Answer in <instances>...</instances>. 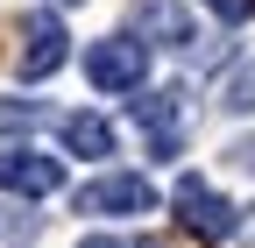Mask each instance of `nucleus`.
<instances>
[{"label": "nucleus", "instance_id": "1", "mask_svg": "<svg viewBox=\"0 0 255 248\" xmlns=\"http://www.w3.org/2000/svg\"><path fill=\"white\" fill-rule=\"evenodd\" d=\"M156 206V184L142 170H107V177H92L71 192V213H92V220H135V213Z\"/></svg>", "mask_w": 255, "mask_h": 248}, {"label": "nucleus", "instance_id": "2", "mask_svg": "<svg viewBox=\"0 0 255 248\" xmlns=\"http://www.w3.org/2000/svg\"><path fill=\"white\" fill-rule=\"evenodd\" d=\"M85 78L100 85V92H142L149 43L142 36H100V43H85Z\"/></svg>", "mask_w": 255, "mask_h": 248}, {"label": "nucleus", "instance_id": "3", "mask_svg": "<svg viewBox=\"0 0 255 248\" xmlns=\"http://www.w3.org/2000/svg\"><path fill=\"white\" fill-rule=\"evenodd\" d=\"M128 114H135V128H142V142H149L156 163H170L177 149H184V92H177V85H170V92H142Z\"/></svg>", "mask_w": 255, "mask_h": 248}, {"label": "nucleus", "instance_id": "4", "mask_svg": "<svg viewBox=\"0 0 255 248\" xmlns=\"http://www.w3.org/2000/svg\"><path fill=\"white\" fill-rule=\"evenodd\" d=\"M170 206H177V220H184L191 234H199V241H227V234L241 227V213H234L227 199H220V192H213L206 177H177Z\"/></svg>", "mask_w": 255, "mask_h": 248}, {"label": "nucleus", "instance_id": "5", "mask_svg": "<svg viewBox=\"0 0 255 248\" xmlns=\"http://www.w3.org/2000/svg\"><path fill=\"white\" fill-rule=\"evenodd\" d=\"M64 57H71V36H64V21L43 7V14H28L21 21V57H14V71L21 78H50Z\"/></svg>", "mask_w": 255, "mask_h": 248}, {"label": "nucleus", "instance_id": "6", "mask_svg": "<svg viewBox=\"0 0 255 248\" xmlns=\"http://www.w3.org/2000/svg\"><path fill=\"white\" fill-rule=\"evenodd\" d=\"M64 184V163L43 156V149H7L0 156V192H14V199H50Z\"/></svg>", "mask_w": 255, "mask_h": 248}, {"label": "nucleus", "instance_id": "7", "mask_svg": "<svg viewBox=\"0 0 255 248\" xmlns=\"http://www.w3.org/2000/svg\"><path fill=\"white\" fill-rule=\"evenodd\" d=\"M57 135L71 156H114V121H100V114H64Z\"/></svg>", "mask_w": 255, "mask_h": 248}, {"label": "nucleus", "instance_id": "8", "mask_svg": "<svg viewBox=\"0 0 255 248\" xmlns=\"http://www.w3.org/2000/svg\"><path fill=\"white\" fill-rule=\"evenodd\" d=\"M135 36H156V43L184 50V43H191V14L170 7V0H149V7H135Z\"/></svg>", "mask_w": 255, "mask_h": 248}, {"label": "nucleus", "instance_id": "9", "mask_svg": "<svg viewBox=\"0 0 255 248\" xmlns=\"http://www.w3.org/2000/svg\"><path fill=\"white\" fill-rule=\"evenodd\" d=\"M43 220L36 213H21V206H0V248H36Z\"/></svg>", "mask_w": 255, "mask_h": 248}, {"label": "nucleus", "instance_id": "10", "mask_svg": "<svg viewBox=\"0 0 255 248\" xmlns=\"http://www.w3.org/2000/svg\"><path fill=\"white\" fill-rule=\"evenodd\" d=\"M220 107H227V114H255V57H248V64H234L227 92H220Z\"/></svg>", "mask_w": 255, "mask_h": 248}, {"label": "nucleus", "instance_id": "11", "mask_svg": "<svg viewBox=\"0 0 255 248\" xmlns=\"http://www.w3.org/2000/svg\"><path fill=\"white\" fill-rule=\"evenodd\" d=\"M0 128H14V135L21 128H43V107L36 100H0Z\"/></svg>", "mask_w": 255, "mask_h": 248}, {"label": "nucleus", "instance_id": "12", "mask_svg": "<svg viewBox=\"0 0 255 248\" xmlns=\"http://www.w3.org/2000/svg\"><path fill=\"white\" fill-rule=\"evenodd\" d=\"M78 248H156L149 234H92V241H78Z\"/></svg>", "mask_w": 255, "mask_h": 248}, {"label": "nucleus", "instance_id": "13", "mask_svg": "<svg viewBox=\"0 0 255 248\" xmlns=\"http://www.w3.org/2000/svg\"><path fill=\"white\" fill-rule=\"evenodd\" d=\"M206 7H213L220 21H248V14H255V0H206Z\"/></svg>", "mask_w": 255, "mask_h": 248}, {"label": "nucleus", "instance_id": "14", "mask_svg": "<svg viewBox=\"0 0 255 248\" xmlns=\"http://www.w3.org/2000/svg\"><path fill=\"white\" fill-rule=\"evenodd\" d=\"M227 163H234V170H248V177H255V135H241V142H234V149H227Z\"/></svg>", "mask_w": 255, "mask_h": 248}]
</instances>
